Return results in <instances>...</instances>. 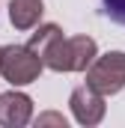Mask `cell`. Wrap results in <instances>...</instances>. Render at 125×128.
Returning a JSON list of instances; mask_svg holds the SVG:
<instances>
[{"label":"cell","mask_w":125,"mask_h":128,"mask_svg":"<svg viewBox=\"0 0 125 128\" xmlns=\"http://www.w3.org/2000/svg\"><path fill=\"white\" fill-rule=\"evenodd\" d=\"M98 57L95 39L90 36H72L68 39V72H86V66Z\"/></svg>","instance_id":"obj_6"},{"label":"cell","mask_w":125,"mask_h":128,"mask_svg":"<svg viewBox=\"0 0 125 128\" xmlns=\"http://www.w3.org/2000/svg\"><path fill=\"white\" fill-rule=\"evenodd\" d=\"M36 125H60V128H66V116H60V113H45V116L36 119Z\"/></svg>","instance_id":"obj_8"},{"label":"cell","mask_w":125,"mask_h":128,"mask_svg":"<svg viewBox=\"0 0 125 128\" xmlns=\"http://www.w3.org/2000/svg\"><path fill=\"white\" fill-rule=\"evenodd\" d=\"M68 104H72V113L80 125H98L104 119V96L95 92L90 84L78 86L68 98Z\"/></svg>","instance_id":"obj_3"},{"label":"cell","mask_w":125,"mask_h":128,"mask_svg":"<svg viewBox=\"0 0 125 128\" xmlns=\"http://www.w3.org/2000/svg\"><path fill=\"white\" fill-rule=\"evenodd\" d=\"M101 6H104V15L113 24H122L125 27V0H101Z\"/></svg>","instance_id":"obj_7"},{"label":"cell","mask_w":125,"mask_h":128,"mask_svg":"<svg viewBox=\"0 0 125 128\" xmlns=\"http://www.w3.org/2000/svg\"><path fill=\"white\" fill-rule=\"evenodd\" d=\"M86 84L101 96H116L125 86V54L110 51L86 66Z\"/></svg>","instance_id":"obj_2"},{"label":"cell","mask_w":125,"mask_h":128,"mask_svg":"<svg viewBox=\"0 0 125 128\" xmlns=\"http://www.w3.org/2000/svg\"><path fill=\"white\" fill-rule=\"evenodd\" d=\"M45 6L42 0H12L9 3V21L15 30H33L42 18Z\"/></svg>","instance_id":"obj_5"},{"label":"cell","mask_w":125,"mask_h":128,"mask_svg":"<svg viewBox=\"0 0 125 128\" xmlns=\"http://www.w3.org/2000/svg\"><path fill=\"white\" fill-rule=\"evenodd\" d=\"M33 116V101L24 92H3L0 96V125L6 128H21Z\"/></svg>","instance_id":"obj_4"},{"label":"cell","mask_w":125,"mask_h":128,"mask_svg":"<svg viewBox=\"0 0 125 128\" xmlns=\"http://www.w3.org/2000/svg\"><path fill=\"white\" fill-rule=\"evenodd\" d=\"M42 60L33 54L27 45H9V48H0V74L15 84V86H24L39 80L42 74Z\"/></svg>","instance_id":"obj_1"}]
</instances>
